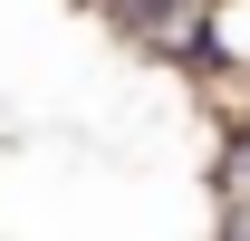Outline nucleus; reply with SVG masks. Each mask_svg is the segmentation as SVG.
<instances>
[{"label":"nucleus","instance_id":"f257e3e1","mask_svg":"<svg viewBox=\"0 0 250 241\" xmlns=\"http://www.w3.org/2000/svg\"><path fill=\"white\" fill-rule=\"evenodd\" d=\"M87 10L135 48V58L173 68V77L202 68V20H212V0H87Z\"/></svg>","mask_w":250,"mask_h":241},{"label":"nucleus","instance_id":"f03ea898","mask_svg":"<svg viewBox=\"0 0 250 241\" xmlns=\"http://www.w3.org/2000/svg\"><path fill=\"white\" fill-rule=\"evenodd\" d=\"M212 193L221 203H250V116L221 125V154H212Z\"/></svg>","mask_w":250,"mask_h":241}]
</instances>
